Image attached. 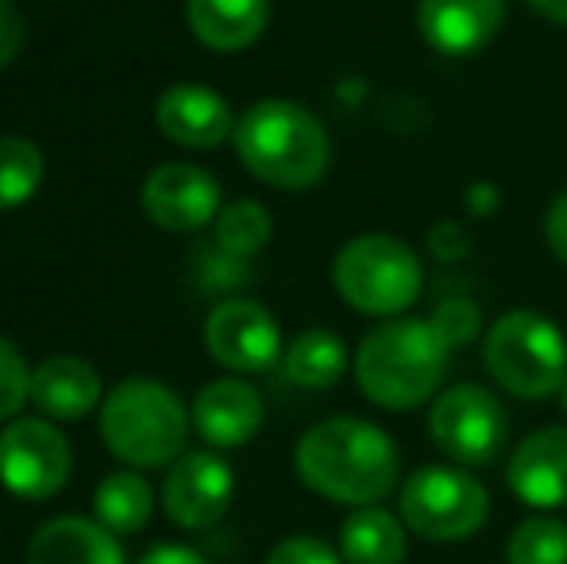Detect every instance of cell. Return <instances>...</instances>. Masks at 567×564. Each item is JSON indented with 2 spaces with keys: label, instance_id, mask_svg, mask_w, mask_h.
<instances>
[{
  "label": "cell",
  "instance_id": "obj_9",
  "mask_svg": "<svg viewBox=\"0 0 567 564\" xmlns=\"http://www.w3.org/2000/svg\"><path fill=\"white\" fill-rule=\"evenodd\" d=\"M74 452L51 418H12L0 429V483L8 495L47 503L66 488Z\"/></svg>",
  "mask_w": 567,
  "mask_h": 564
},
{
  "label": "cell",
  "instance_id": "obj_6",
  "mask_svg": "<svg viewBox=\"0 0 567 564\" xmlns=\"http://www.w3.org/2000/svg\"><path fill=\"white\" fill-rule=\"evenodd\" d=\"M332 286L363 317H405L425 290L421 256L390 233L351 236L332 259Z\"/></svg>",
  "mask_w": 567,
  "mask_h": 564
},
{
  "label": "cell",
  "instance_id": "obj_34",
  "mask_svg": "<svg viewBox=\"0 0 567 564\" xmlns=\"http://www.w3.org/2000/svg\"><path fill=\"white\" fill-rule=\"evenodd\" d=\"M540 20L556 23V28H567V0H525Z\"/></svg>",
  "mask_w": 567,
  "mask_h": 564
},
{
  "label": "cell",
  "instance_id": "obj_2",
  "mask_svg": "<svg viewBox=\"0 0 567 564\" xmlns=\"http://www.w3.org/2000/svg\"><path fill=\"white\" fill-rule=\"evenodd\" d=\"M452 348L436 337L429 317H390L355 348V383L363 399L390 414L425 407L441 394Z\"/></svg>",
  "mask_w": 567,
  "mask_h": 564
},
{
  "label": "cell",
  "instance_id": "obj_33",
  "mask_svg": "<svg viewBox=\"0 0 567 564\" xmlns=\"http://www.w3.org/2000/svg\"><path fill=\"white\" fill-rule=\"evenodd\" d=\"M140 564H209V561L189 550V545H155L151 553H143Z\"/></svg>",
  "mask_w": 567,
  "mask_h": 564
},
{
  "label": "cell",
  "instance_id": "obj_26",
  "mask_svg": "<svg viewBox=\"0 0 567 564\" xmlns=\"http://www.w3.org/2000/svg\"><path fill=\"white\" fill-rule=\"evenodd\" d=\"M429 325L455 352V348H467L471 340L483 337V309L471 294H436L433 309H429Z\"/></svg>",
  "mask_w": 567,
  "mask_h": 564
},
{
  "label": "cell",
  "instance_id": "obj_16",
  "mask_svg": "<svg viewBox=\"0 0 567 564\" xmlns=\"http://www.w3.org/2000/svg\"><path fill=\"white\" fill-rule=\"evenodd\" d=\"M189 418H194V429L205 444H213V449H239V444H247L262 429L267 407H262V394L247 379L225 376L197 391Z\"/></svg>",
  "mask_w": 567,
  "mask_h": 564
},
{
  "label": "cell",
  "instance_id": "obj_22",
  "mask_svg": "<svg viewBox=\"0 0 567 564\" xmlns=\"http://www.w3.org/2000/svg\"><path fill=\"white\" fill-rule=\"evenodd\" d=\"M282 371L293 387L306 391H329L348 371V348L332 329H306L290 340L282 356Z\"/></svg>",
  "mask_w": 567,
  "mask_h": 564
},
{
  "label": "cell",
  "instance_id": "obj_35",
  "mask_svg": "<svg viewBox=\"0 0 567 564\" xmlns=\"http://www.w3.org/2000/svg\"><path fill=\"white\" fill-rule=\"evenodd\" d=\"M467 202H471V209H478L486 217V213L494 209V189L486 186V182H478V186L467 189Z\"/></svg>",
  "mask_w": 567,
  "mask_h": 564
},
{
  "label": "cell",
  "instance_id": "obj_27",
  "mask_svg": "<svg viewBox=\"0 0 567 564\" xmlns=\"http://www.w3.org/2000/svg\"><path fill=\"white\" fill-rule=\"evenodd\" d=\"M31 402V368L8 337H0V422H12Z\"/></svg>",
  "mask_w": 567,
  "mask_h": 564
},
{
  "label": "cell",
  "instance_id": "obj_7",
  "mask_svg": "<svg viewBox=\"0 0 567 564\" xmlns=\"http://www.w3.org/2000/svg\"><path fill=\"white\" fill-rule=\"evenodd\" d=\"M398 519L421 542H467L491 519V491L471 468L425 464L398 488Z\"/></svg>",
  "mask_w": 567,
  "mask_h": 564
},
{
  "label": "cell",
  "instance_id": "obj_30",
  "mask_svg": "<svg viewBox=\"0 0 567 564\" xmlns=\"http://www.w3.org/2000/svg\"><path fill=\"white\" fill-rule=\"evenodd\" d=\"M28 43V20L16 8V0H0V70L12 66Z\"/></svg>",
  "mask_w": 567,
  "mask_h": 564
},
{
  "label": "cell",
  "instance_id": "obj_21",
  "mask_svg": "<svg viewBox=\"0 0 567 564\" xmlns=\"http://www.w3.org/2000/svg\"><path fill=\"white\" fill-rule=\"evenodd\" d=\"M93 514L109 534H140L155 514V491H151L147 475L135 468L105 475L93 491Z\"/></svg>",
  "mask_w": 567,
  "mask_h": 564
},
{
  "label": "cell",
  "instance_id": "obj_12",
  "mask_svg": "<svg viewBox=\"0 0 567 564\" xmlns=\"http://www.w3.org/2000/svg\"><path fill=\"white\" fill-rule=\"evenodd\" d=\"M140 205L151 225L166 233H197L217 225L220 217V182L194 163H163L143 178Z\"/></svg>",
  "mask_w": 567,
  "mask_h": 564
},
{
  "label": "cell",
  "instance_id": "obj_32",
  "mask_svg": "<svg viewBox=\"0 0 567 564\" xmlns=\"http://www.w3.org/2000/svg\"><path fill=\"white\" fill-rule=\"evenodd\" d=\"M545 240H548V252L567 267V189L564 194L553 197L545 213Z\"/></svg>",
  "mask_w": 567,
  "mask_h": 564
},
{
  "label": "cell",
  "instance_id": "obj_17",
  "mask_svg": "<svg viewBox=\"0 0 567 564\" xmlns=\"http://www.w3.org/2000/svg\"><path fill=\"white\" fill-rule=\"evenodd\" d=\"M31 402L51 422H82L105 402V387L90 360L51 356L39 368H31Z\"/></svg>",
  "mask_w": 567,
  "mask_h": 564
},
{
  "label": "cell",
  "instance_id": "obj_19",
  "mask_svg": "<svg viewBox=\"0 0 567 564\" xmlns=\"http://www.w3.org/2000/svg\"><path fill=\"white\" fill-rule=\"evenodd\" d=\"M186 23L209 51H247L267 31L270 0H186Z\"/></svg>",
  "mask_w": 567,
  "mask_h": 564
},
{
  "label": "cell",
  "instance_id": "obj_1",
  "mask_svg": "<svg viewBox=\"0 0 567 564\" xmlns=\"http://www.w3.org/2000/svg\"><path fill=\"white\" fill-rule=\"evenodd\" d=\"M298 480L313 495L340 506H379L398 491L402 457L386 429L363 418H324L301 433L293 449Z\"/></svg>",
  "mask_w": 567,
  "mask_h": 564
},
{
  "label": "cell",
  "instance_id": "obj_18",
  "mask_svg": "<svg viewBox=\"0 0 567 564\" xmlns=\"http://www.w3.org/2000/svg\"><path fill=\"white\" fill-rule=\"evenodd\" d=\"M28 564H127L116 534L97 519L59 514L43 522L28 545Z\"/></svg>",
  "mask_w": 567,
  "mask_h": 564
},
{
  "label": "cell",
  "instance_id": "obj_14",
  "mask_svg": "<svg viewBox=\"0 0 567 564\" xmlns=\"http://www.w3.org/2000/svg\"><path fill=\"white\" fill-rule=\"evenodd\" d=\"M506 483L533 511L567 506V425L533 429L506 460Z\"/></svg>",
  "mask_w": 567,
  "mask_h": 564
},
{
  "label": "cell",
  "instance_id": "obj_20",
  "mask_svg": "<svg viewBox=\"0 0 567 564\" xmlns=\"http://www.w3.org/2000/svg\"><path fill=\"white\" fill-rule=\"evenodd\" d=\"M343 564H405L410 530L386 506H359L340 522Z\"/></svg>",
  "mask_w": 567,
  "mask_h": 564
},
{
  "label": "cell",
  "instance_id": "obj_29",
  "mask_svg": "<svg viewBox=\"0 0 567 564\" xmlns=\"http://www.w3.org/2000/svg\"><path fill=\"white\" fill-rule=\"evenodd\" d=\"M202 271L213 279L209 286H217V290H231V286H244L251 283V259H239V256H228L225 248H213L202 256Z\"/></svg>",
  "mask_w": 567,
  "mask_h": 564
},
{
  "label": "cell",
  "instance_id": "obj_25",
  "mask_svg": "<svg viewBox=\"0 0 567 564\" xmlns=\"http://www.w3.org/2000/svg\"><path fill=\"white\" fill-rule=\"evenodd\" d=\"M506 564H567V522L556 514H529L506 542Z\"/></svg>",
  "mask_w": 567,
  "mask_h": 564
},
{
  "label": "cell",
  "instance_id": "obj_5",
  "mask_svg": "<svg viewBox=\"0 0 567 564\" xmlns=\"http://www.w3.org/2000/svg\"><path fill=\"white\" fill-rule=\"evenodd\" d=\"M483 363L509 399H553L567 379L564 329L537 309H509L483 332Z\"/></svg>",
  "mask_w": 567,
  "mask_h": 564
},
{
  "label": "cell",
  "instance_id": "obj_23",
  "mask_svg": "<svg viewBox=\"0 0 567 564\" xmlns=\"http://www.w3.org/2000/svg\"><path fill=\"white\" fill-rule=\"evenodd\" d=\"M43 151L23 136H0V213H12L43 186Z\"/></svg>",
  "mask_w": 567,
  "mask_h": 564
},
{
  "label": "cell",
  "instance_id": "obj_3",
  "mask_svg": "<svg viewBox=\"0 0 567 564\" xmlns=\"http://www.w3.org/2000/svg\"><path fill=\"white\" fill-rule=\"evenodd\" d=\"M236 155L262 186L286 189H313L329 174L332 140L324 124L298 101L267 98L255 101L231 132Z\"/></svg>",
  "mask_w": 567,
  "mask_h": 564
},
{
  "label": "cell",
  "instance_id": "obj_24",
  "mask_svg": "<svg viewBox=\"0 0 567 564\" xmlns=\"http://www.w3.org/2000/svg\"><path fill=\"white\" fill-rule=\"evenodd\" d=\"M213 233H217V248H225L228 256L255 259L270 244L275 221H270V213H267V205H262V202L239 197V202H228L225 209H220Z\"/></svg>",
  "mask_w": 567,
  "mask_h": 564
},
{
  "label": "cell",
  "instance_id": "obj_8",
  "mask_svg": "<svg viewBox=\"0 0 567 564\" xmlns=\"http://www.w3.org/2000/svg\"><path fill=\"white\" fill-rule=\"evenodd\" d=\"M429 437L460 468H486L509 441V418L491 387L455 383L429 402Z\"/></svg>",
  "mask_w": 567,
  "mask_h": 564
},
{
  "label": "cell",
  "instance_id": "obj_4",
  "mask_svg": "<svg viewBox=\"0 0 567 564\" xmlns=\"http://www.w3.org/2000/svg\"><path fill=\"white\" fill-rule=\"evenodd\" d=\"M189 410L158 379H124L101 402V441L135 472L171 468L186 452Z\"/></svg>",
  "mask_w": 567,
  "mask_h": 564
},
{
  "label": "cell",
  "instance_id": "obj_28",
  "mask_svg": "<svg viewBox=\"0 0 567 564\" xmlns=\"http://www.w3.org/2000/svg\"><path fill=\"white\" fill-rule=\"evenodd\" d=\"M262 564H343V557H340V550H332L321 537L293 534V537H286V542H278Z\"/></svg>",
  "mask_w": 567,
  "mask_h": 564
},
{
  "label": "cell",
  "instance_id": "obj_13",
  "mask_svg": "<svg viewBox=\"0 0 567 564\" xmlns=\"http://www.w3.org/2000/svg\"><path fill=\"white\" fill-rule=\"evenodd\" d=\"M506 0H417V31L444 59H471L498 39Z\"/></svg>",
  "mask_w": 567,
  "mask_h": 564
},
{
  "label": "cell",
  "instance_id": "obj_31",
  "mask_svg": "<svg viewBox=\"0 0 567 564\" xmlns=\"http://www.w3.org/2000/svg\"><path fill=\"white\" fill-rule=\"evenodd\" d=\"M429 248H433L436 259L455 264V259L467 256V236H463V228L455 221H441V225L429 228Z\"/></svg>",
  "mask_w": 567,
  "mask_h": 564
},
{
  "label": "cell",
  "instance_id": "obj_11",
  "mask_svg": "<svg viewBox=\"0 0 567 564\" xmlns=\"http://www.w3.org/2000/svg\"><path fill=\"white\" fill-rule=\"evenodd\" d=\"M236 495L231 464L217 452H182L163 480V511L178 530H213Z\"/></svg>",
  "mask_w": 567,
  "mask_h": 564
},
{
  "label": "cell",
  "instance_id": "obj_10",
  "mask_svg": "<svg viewBox=\"0 0 567 564\" xmlns=\"http://www.w3.org/2000/svg\"><path fill=\"white\" fill-rule=\"evenodd\" d=\"M205 348L220 368L236 376H259L286 356L278 321L251 298H228L213 306V314L205 317Z\"/></svg>",
  "mask_w": 567,
  "mask_h": 564
},
{
  "label": "cell",
  "instance_id": "obj_15",
  "mask_svg": "<svg viewBox=\"0 0 567 564\" xmlns=\"http://www.w3.org/2000/svg\"><path fill=\"white\" fill-rule=\"evenodd\" d=\"M155 121L171 143L189 151H209L220 147L231 132H236V116L231 105L220 98L213 85L202 82H178L158 98Z\"/></svg>",
  "mask_w": 567,
  "mask_h": 564
},
{
  "label": "cell",
  "instance_id": "obj_36",
  "mask_svg": "<svg viewBox=\"0 0 567 564\" xmlns=\"http://www.w3.org/2000/svg\"><path fill=\"white\" fill-rule=\"evenodd\" d=\"M560 407H564V414H567V379H564V387H560Z\"/></svg>",
  "mask_w": 567,
  "mask_h": 564
}]
</instances>
